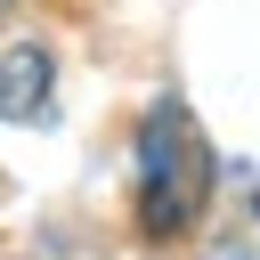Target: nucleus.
Returning a JSON list of instances; mask_svg holds the SVG:
<instances>
[{
	"instance_id": "f257e3e1",
	"label": "nucleus",
	"mask_w": 260,
	"mask_h": 260,
	"mask_svg": "<svg viewBox=\"0 0 260 260\" xmlns=\"http://www.w3.org/2000/svg\"><path fill=\"white\" fill-rule=\"evenodd\" d=\"M203 195H211L203 138L187 122V106L162 98L138 122V219H146V236H187L195 211H203Z\"/></svg>"
},
{
	"instance_id": "f03ea898",
	"label": "nucleus",
	"mask_w": 260,
	"mask_h": 260,
	"mask_svg": "<svg viewBox=\"0 0 260 260\" xmlns=\"http://www.w3.org/2000/svg\"><path fill=\"white\" fill-rule=\"evenodd\" d=\"M0 114L8 122H41L49 114V49H32V41L0 49Z\"/></svg>"
},
{
	"instance_id": "7ed1b4c3",
	"label": "nucleus",
	"mask_w": 260,
	"mask_h": 260,
	"mask_svg": "<svg viewBox=\"0 0 260 260\" xmlns=\"http://www.w3.org/2000/svg\"><path fill=\"white\" fill-rule=\"evenodd\" d=\"M8 8H16V0H0V16H8Z\"/></svg>"
}]
</instances>
